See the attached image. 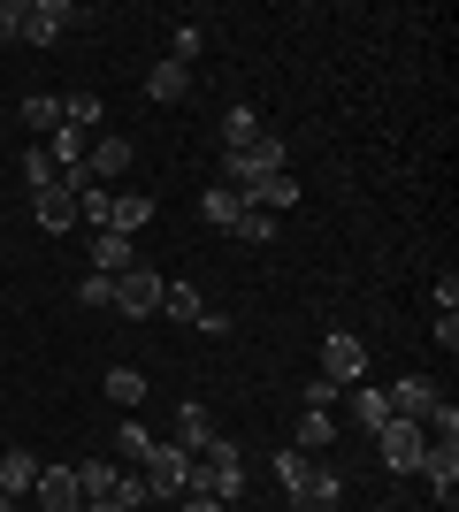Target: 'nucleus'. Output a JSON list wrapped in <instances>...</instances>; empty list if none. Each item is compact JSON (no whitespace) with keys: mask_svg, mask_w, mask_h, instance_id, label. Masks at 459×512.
Wrapping results in <instances>:
<instances>
[{"mask_svg":"<svg viewBox=\"0 0 459 512\" xmlns=\"http://www.w3.org/2000/svg\"><path fill=\"white\" fill-rule=\"evenodd\" d=\"M146 505H176V497L192 490V474H199V451H184V444H153V459L146 467Z\"/></svg>","mask_w":459,"mask_h":512,"instance_id":"f03ea898","label":"nucleus"},{"mask_svg":"<svg viewBox=\"0 0 459 512\" xmlns=\"http://www.w3.org/2000/svg\"><path fill=\"white\" fill-rule=\"evenodd\" d=\"M176 512H230V505H222V497H207V490H184V497H176Z\"/></svg>","mask_w":459,"mask_h":512,"instance_id":"72a5a7b5","label":"nucleus"},{"mask_svg":"<svg viewBox=\"0 0 459 512\" xmlns=\"http://www.w3.org/2000/svg\"><path fill=\"white\" fill-rule=\"evenodd\" d=\"M62 123L77 130V138H100V123H108V107H100V92H69V100H62Z\"/></svg>","mask_w":459,"mask_h":512,"instance_id":"f3484780","label":"nucleus"},{"mask_svg":"<svg viewBox=\"0 0 459 512\" xmlns=\"http://www.w3.org/2000/svg\"><path fill=\"white\" fill-rule=\"evenodd\" d=\"M23 130H31V138H54V130H62V100H54V92H31V100H23Z\"/></svg>","mask_w":459,"mask_h":512,"instance_id":"b1692460","label":"nucleus"},{"mask_svg":"<svg viewBox=\"0 0 459 512\" xmlns=\"http://www.w3.org/2000/svg\"><path fill=\"white\" fill-rule=\"evenodd\" d=\"M383 398H391V421H429V413H437L444 406V390L437 383H429V375H406V383H391V390H383Z\"/></svg>","mask_w":459,"mask_h":512,"instance_id":"0eeeda50","label":"nucleus"},{"mask_svg":"<svg viewBox=\"0 0 459 512\" xmlns=\"http://www.w3.org/2000/svg\"><path fill=\"white\" fill-rule=\"evenodd\" d=\"M245 207H261V214H284V207H299V176H261L253 192H245Z\"/></svg>","mask_w":459,"mask_h":512,"instance_id":"dca6fc26","label":"nucleus"},{"mask_svg":"<svg viewBox=\"0 0 459 512\" xmlns=\"http://www.w3.org/2000/svg\"><path fill=\"white\" fill-rule=\"evenodd\" d=\"M437 314H459V276H452V268L437 276Z\"/></svg>","mask_w":459,"mask_h":512,"instance_id":"f704fd0d","label":"nucleus"},{"mask_svg":"<svg viewBox=\"0 0 459 512\" xmlns=\"http://www.w3.org/2000/svg\"><path fill=\"white\" fill-rule=\"evenodd\" d=\"M100 390H108V398H115V406H146V375H138V367H108V383H100Z\"/></svg>","mask_w":459,"mask_h":512,"instance_id":"a878e982","label":"nucleus"},{"mask_svg":"<svg viewBox=\"0 0 459 512\" xmlns=\"http://www.w3.org/2000/svg\"><path fill=\"white\" fill-rule=\"evenodd\" d=\"M337 444V421H329V413H299V436H291V451H306V459H314V451H329Z\"/></svg>","mask_w":459,"mask_h":512,"instance_id":"393cba45","label":"nucleus"},{"mask_svg":"<svg viewBox=\"0 0 459 512\" xmlns=\"http://www.w3.org/2000/svg\"><path fill=\"white\" fill-rule=\"evenodd\" d=\"M337 398H345V390L329 383V375H314V383H306V413H329V406H337Z\"/></svg>","mask_w":459,"mask_h":512,"instance_id":"473e14b6","label":"nucleus"},{"mask_svg":"<svg viewBox=\"0 0 459 512\" xmlns=\"http://www.w3.org/2000/svg\"><path fill=\"white\" fill-rule=\"evenodd\" d=\"M153 222V199L146 192H115L108 199V222H100V230H115V237H138Z\"/></svg>","mask_w":459,"mask_h":512,"instance_id":"ddd939ff","label":"nucleus"},{"mask_svg":"<svg viewBox=\"0 0 459 512\" xmlns=\"http://www.w3.org/2000/svg\"><path fill=\"white\" fill-rule=\"evenodd\" d=\"M421 482H429L437 505L452 512V497H459V444H429V451H421Z\"/></svg>","mask_w":459,"mask_h":512,"instance_id":"1a4fd4ad","label":"nucleus"},{"mask_svg":"<svg viewBox=\"0 0 459 512\" xmlns=\"http://www.w3.org/2000/svg\"><path fill=\"white\" fill-rule=\"evenodd\" d=\"M31 214H39V230H69V222H77V192L54 176L46 192H31Z\"/></svg>","mask_w":459,"mask_h":512,"instance_id":"f8f14e48","label":"nucleus"},{"mask_svg":"<svg viewBox=\"0 0 459 512\" xmlns=\"http://www.w3.org/2000/svg\"><path fill=\"white\" fill-rule=\"evenodd\" d=\"M345 406H352V428H368V436L391 421V398H383V390H368V383H352V390H345Z\"/></svg>","mask_w":459,"mask_h":512,"instance_id":"a211bd4d","label":"nucleus"},{"mask_svg":"<svg viewBox=\"0 0 459 512\" xmlns=\"http://www.w3.org/2000/svg\"><path fill=\"white\" fill-rule=\"evenodd\" d=\"M77 306L108 314V306H115V276H92V268H85V276H77Z\"/></svg>","mask_w":459,"mask_h":512,"instance_id":"7c9ffc66","label":"nucleus"},{"mask_svg":"<svg viewBox=\"0 0 459 512\" xmlns=\"http://www.w3.org/2000/svg\"><path fill=\"white\" fill-rule=\"evenodd\" d=\"M276 482H284V505L299 512L306 482H314V459H306V451H276Z\"/></svg>","mask_w":459,"mask_h":512,"instance_id":"6ab92c4d","label":"nucleus"},{"mask_svg":"<svg viewBox=\"0 0 459 512\" xmlns=\"http://www.w3.org/2000/svg\"><path fill=\"white\" fill-rule=\"evenodd\" d=\"M184 92H192V69L161 54V62L146 69V100H161V107H169V100H184Z\"/></svg>","mask_w":459,"mask_h":512,"instance_id":"2eb2a0df","label":"nucleus"},{"mask_svg":"<svg viewBox=\"0 0 459 512\" xmlns=\"http://www.w3.org/2000/svg\"><path fill=\"white\" fill-rule=\"evenodd\" d=\"M131 268H138V237L92 230V276H131Z\"/></svg>","mask_w":459,"mask_h":512,"instance_id":"9b49d317","label":"nucleus"},{"mask_svg":"<svg viewBox=\"0 0 459 512\" xmlns=\"http://www.w3.org/2000/svg\"><path fill=\"white\" fill-rule=\"evenodd\" d=\"M253 138H261V115H253V107H222V153H245L253 146Z\"/></svg>","mask_w":459,"mask_h":512,"instance_id":"412c9836","label":"nucleus"},{"mask_svg":"<svg viewBox=\"0 0 459 512\" xmlns=\"http://www.w3.org/2000/svg\"><path fill=\"white\" fill-rule=\"evenodd\" d=\"M230 237H238V245H276V214L245 207V214H238V230H230Z\"/></svg>","mask_w":459,"mask_h":512,"instance_id":"c756f323","label":"nucleus"},{"mask_svg":"<svg viewBox=\"0 0 459 512\" xmlns=\"http://www.w3.org/2000/svg\"><path fill=\"white\" fill-rule=\"evenodd\" d=\"M176 444H184V451H207V444H215V421H207L199 398H192V406H176Z\"/></svg>","mask_w":459,"mask_h":512,"instance_id":"5701e85b","label":"nucleus"},{"mask_svg":"<svg viewBox=\"0 0 459 512\" xmlns=\"http://www.w3.org/2000/svg\"><path fill=\"white\" fill-rule=\"evenodd\" d=\"M161 268H131V276H115V314H131V321H146V314H161Z\"/></svg>","mask_w":459,"mask_h":512,"instance_id":"423d86ee","label":"nucleus"},{"mask_svg":"<svg viewBox=\"0 0 459 512\" xmlns=\"http://www.w3.org/2000/svg\"><path fill=\"white\" fill-rule=\"evenodd\" d=\"M85 169H92V184H115V176H131V138L100 130V138L85 146Z\"/></svg>","mask_w":459,"mask_h":512,"instance_id":"9d476101","label":"nucleus"},{"mask_svg":"<svg viewBox=\"0 0 459 512\" xmlns=\"http://www.w3.org/2000/svg\"><path fill=\"white\" fill-rule=\"evenodd\" d=\"M77 505H85L77 474H69V467H39V482H31V512H77Z\"/></svg>","mask_w":459,"mask_h":512,"instance_id":"6e6552de","label":"nucleus"},{"mask_svg":"<svg viewBox=\"0 0 459 512\" xmlns=\"http://www.w3.org/2000/svg\"><path fill=\"white\" fill-rule=\"evenodd\" d=\"M31 482H39V459L31 451H0V497H31Z\"/></svg>","mask_w":459,"mask_h":512,"instance_id":"aec40b11","label":"nucleus"},{"mask_svg":"<svg viewBox=\"0 0 459 512\" xmlns=\"http://www.w3.org/2000/svg\"><path fill=\"white\" fill-rule=\"evenodd\" d=\"M199 54H207V31H199V23H176V39H169V62H184V69H192Z\"/></svg>","mask_w":459,"mask_h":512,"instance_id":"2f4dec72","label":"nucleus"},{"mask_svg":"<svg viewBox=\"0 0 459 512\" xmlns=\"http://www.w3.org/2000/svg\"><path fill=\"white\" fill-rule=\"evenodd\" d=\"M375 444H383V467H391V474H421L429 436H421L414 421H383V428H375Z\"/></svg>","mask_w":459,"mask_h":512,"instance_id":"39448f33","label":"nucleus"},{"mask_svg":"<svg viewBox=\"0 0 459 512\" xmlns=\"http://www.w3.org/2000/svg\"><path fill=\"white\" fill-rule=\"evenodd\" d=\"M69 474H77V490H85V497H108V490H115V474H123V467H115V459H77Z\"/></svg>","mask_w":459,"mask_h":512,"instance_id":"bb28decb","label":"nucleus"},{"mask_svg":"<svg viewBox=\"0 0 459 512\" xmlns=\"http://www.w3.org/2000/svg\"><path fill=\"white\" fill-rule=\"evenodd\" d=\"M284 161H291V146H284V138H268V130H261V138H253V146H245V153H222V184H230V192H253V184H261V176H284Z\"/></svg>","mask_w":459,"mask_h":512,"instance_id":"7ed1b4c3","label":"nucleus"},{"mask_svg":"<svg viewBox=\"0 0 459 512\" xmlns=\"http://www.w3.org/2000/svg\"><path fill=\"white\" fill-rule=\"evenodd\" d=\"M16 169H23V192H46V184L62 176L54 161H46V146H23V153H16Z\"/></svg>","mask_w":459,"mask_h":512,"instance_id":"cd10ccee","label":"nucleus"},{"mask_svg":"<svg viewBox=\"0 0 459 512\" xmlns=\"http://www.w3.org/2000/svg\"><path fill=\"white\" fill-rule=\"evenodd\" d=\"M0 512H16V497H0Z\"/></svg>","mask_w":459,"mask_h":512,"instance_id":"e433bc0d","label":"nucleus"},{"mask_svg":"<svg viewBox=\"0 0 459 512\" xmlns=\"http://www.w3.org/2000/svg\"><path fill=\"white\" fill-rule=\"evenodd\" d=\"M77 23V8L69 0H0V31L8 39H23V46H54Z\"/></svg>","mask_w":459,"mask_h":512,"instance_id":"f257e3e1","label":"nucleus"},{"mask_svg":"<svg viewBox=\"0 0 459 512\" xmlns=\"http://www.w3.org/2000/svg\"><path fill=\"white\" fill-rule=\"evenodd\" d=\"M161 314H169V321H199L207 306H199V291H192V283H161Z\"/></svg>","mask_w":459,"mask_h":512,"instance_id":"c85d7f7f","label":"nucleus"},{"mask_svg":"<svg viewBox=\"0 0 459 512\" xmlns=\"http://www.w3.org/2000/svg\"><path fill=\"white\" fill-rule=\"evenodd\" d=\"M238 214H245V199L230 192V184H207V192H199V222H207V230H238Z\"/></svg>","mask_w":459,"mask_h":512,"instance_id":"4468645a","label":"nucleus"},{"mask_svg":"<svg viewBox=\"0 0 459 512\" xmlns=\"http://www.w3.org/2000/svg\"><path fill=\"white\" fill-rule=\"evenodd\" d=\"M153 444H161V436H146V421H123L115 428V467H146Z\"/></svg>","mask_w":459,"mask_h":512,"instance_id":"4be33fe9","label":"nucleus"},{"mask_svg":"<svg viewBox=\"0 0 459 512\" xmlns=\"http://www.w3.org/2000/svg\"><path fill=\"white\" fill-rule=\"evenodd\" d=\"M322 375H329L337 390L368 383V344L352 337V329H322Z\"/></svg>","mask_w":459,"mask_h":512,"instance_id":"20e7f679","label":"nucleus"},{"mask_svg":"<svg viewBox=\"0 0 459 512\" xmlns=\"http://www.w3.org/2000/svg\"><path fill=\"white\" fill-rule=\"evenodd\" d=\"M85 512H123V505H115V497H85Z\"/></svg>","mask_w":459,"mask_h":512,"instance_id":"c9c22d12","label":"nucleus"}]
</instances>
